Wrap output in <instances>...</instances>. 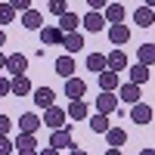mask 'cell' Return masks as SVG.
Segmentation results:
<instances>
[{"mask_svg": "<svg viewBox=\"0 0 155 155\" xmlns=\"http://www.w3.org/2000/svg\"><path fill=\"white\" fill-rule=\"evenodd\" d=\"M84 93H87V84L81 81V78H65V96L68 99H84Z\"/></svg>", "mask_w": 155, "mask_h": 155, "instance_id": "cell-14", "label": "cell"}, {"mask_svg": "<svg viewBox=\"0 0 155 155\" xmlns=\"http://www.w3.org/2000/svg\"><path fill=\"white\" fill-rule=\"evenodd\" d=\"M143 6H155V0H143Z\"/></svg>", "mask_w": 155, "mask_h": 155, "instance_id": "cell-42", "label": "cell"}, {"mask_svg": "<svg viewBox=\"0 0 155 155\" xmlns=\"http://www.w3.org/2000/svg\"><path fill=\"white\" fill-rule=\"evenodd\" d=\"M106 31H109V41L115 44V47H121V44H127L130 41V28L121 22V25H106Z\"/></svg>", "mask_w": 155, "mask_h": 155, "instance_id": "cell-12", "label": "cell"}, {"mask_svg": "<svg viewBox=\"0 0 155 155\" xmlns=\"http://www.w3.org/2000/svg\"><path fill=\"white\" fill-rule=\"evenodd\" d=\"M87 68L93 71V74H99L102 68H106V56H102V53H90L87 56Z\"/></svg>", "mask_w": 155, "mask_h": 155, "instance_id": "cell-28", "label": "cell"}, {"mask_svg": "<svg viewBox=\"0 0 155 155\" xmlns=\"http://www.w3.org/2000/svg\"><path fill=\"white\" fill-rule=\"evenodd\" d=\"M12 149H16V152H25V149H37V140H34V134H19L16 140H12Z\"/></svg>", "mask_w": 155, "mask_h": 155, "instance_id": "cell-24", "label": "cell"}, {"mask_svg": "<svg viewBox=\"0 0 155 155\" xmlns=\"http://www.w3.org/2000/svg\"><path fill=\"white\" fill-rule=\"evenodd\" d=\"M47 9L53 12V16H62V12L68 9V3H65V0H50V3H47Z\"/></svg>", "mask_w": 155, "mask_h": 155, "instance_id": "cell-30", "label": "cell"}, {"mask_svg": "<svg viewBox=\"0 0 155 155\" xmlns=\"http://www.w3.org/2000/svg\"><path fill=\"white\" fill-rule=\"evenodd\" d=\"M118 96H115V90H102V93L96 96V112L99 115H112V112H118Z\"/></svg>", "mask_w": 155, "mask_h": 155, "instance_id": "cell-3", "label": "cell"}, {"mask_svg": "<svg viewBox=\"0 0 155 155\" xmlns=\"http://www.w3.org/2000/svg\"><path fill=\"white\" fill-rule=\"evenodd\" d=\"M16 155H37V149H25V152H16Z\"/></svg>", "mask_w": 155, "mask_h": 155, "instance_id": "cell-39", "label": "cell"}, {"mask_svg": "<svg viewBox=\"0 0 155 155\" xmlns=\"http://www.w3.org/2000/svg\"><path fill=\"white\" fill-rule=\"evenodd\" d=\"M102 137H106V143H109L112 149H121V146L127 143V130H121V127H109Z\"/></svg>", "mask_w": 155, "mask_h": 155, "instance_id": "cell-21", "label": "cell"}, {"mask_svg": "<svg viewBox=\"0 0 155 155\" xmlns=\"http://www.w3.org/2000/svg\"><path fill=\"white\" fill-rule=\"evenodd\" d=\"M56 28H59L62 34L78 31V28H81V16H78V12H71V9H65V12L59 16V25H56Z\"/></svg>", "mask_w": 155, "mask_h": 155, "instance_id": "cell-13", "label": "cell"}, {"mask_svg": "<svg viewBox=\"0 0 155 155\" xmlns=\"http://www.w3.org/2000/svg\"><path fill=\"white\" fill-rule=\"evenodd\" d=\"M109 127H112V124H109V115H99V112H96L93 118H90V130H93V134H106Z\"/></svg>", "mask_w": 155, "mask_h": 155, "instance_id": "cell-27", "label": "cell"}, {"mask_svg": "<svg viewBox=\"0 0 155 155\" xmlns=\"http://www.w3.org/2000/svg\"><path fill=\"white\" fill-rule=\"evenodd\" d=\"M31 99H34L37 109H47L56 102V90L53 87H31Z\"/></svg>", "mask_w": 155, "mask_h": 155, "instance_id": "cell-5", "label": "cell"}, {"mask_svg": "<svg viewBox=\"0 0 155 155\" xmlns=\"http://www.w3.org/2000/svg\"><path fill=\"white\" fill-rule=\"evenodd\" d=\"M9 93H12V96H31V81H28V74H12V78H9Z\"/></svg>", "mask_w": 155, "mask_h": 155, "instance_id": "cell-9", "label": "cell"}, {"mask_svg": "<svg viewBox=\"0 0 155 155\" xmlns=\"http://www.w3.org/2000/svg\"><path fill=\"white\" fill-rule=\"evenodd\" d=\"M140 155H155V152H152V149H143V152H140Z\"/></svg>", "mask_w": 155, "mask_h": 155, "instance_id": "cell-43", "label": "cell"}, {"mask_svg": "<svg viewBox=\"0 0 155 155\" xmlns=\"http://www.w3.org/2000/svg\"><path fill=\"white\" fill-rule=\"evenodd\" d=\"M12 19H16V9H12L6 0H0V25H9Z\"/></svg>", "mask_w": 155, "mask_h": 155, "instance_id": "cell-29", "label": "cell"}, {"mask_svg": "<svg viewBox=\"0 0 155 155\" xmlns=\"http://www.w3.org/2000/svg\"><path fill=\"white\" fill-rule=\"evenodd\" d=\"M3 71H6L9 78H12V74H25V71H28V56H22V53H9Z\"/></svg>", "mask_w": 155, "mask_h": 155, "instance_id": "cell-4", "label": "cell"}, {"mask_svg": "<svg viewBox=\"0 0 155 155\" xmlns=\"http://www.w3.org/2000/svg\"><path fill=\"white\" fill-rule=\"evenodd\" d=\"M115 96L134 106V102H140V84H130V81H127V84H118V93H115Z\"/></svg>", "mask_w": 155, "mask_h": 155, "instance_id": "cell-16", "label": "cell"}, {"mask_svg": "<svg viewBox=\"0 0 155 155\" xmlns=\"http://www.w3.org/2000/svg\"><path fill=\"white\" fill-rule=\"evenodd\" d=\"M65 118H71V121H84V118H90V106H87V99H68Z\"/></svg>", "mask_w": 155, "mask_h": 155, "instance_id": "cell-8", "label": "cell"}, {"mask_svg": "<svg viewBox=\"0 0 155 155\" xmlns=\"http://www.w3.org/2000/svg\"><path fill=\"white\" fill-rule=\"evenodd\" d=\"M6 3L16 9V12H25V9H31V0H6Z\"/></svg>", "mask_w": 155, "mask_h": 155, "instance_id": "cell-32", "label": "cell"}, {"mask_svg": "<svg viewBox=\"0 0 155 155\" xmlns=\"http://www.w3.org/2000/svg\"><path fill=\"white\" fill-rule=\"evenodd\" d=\"M137 59H140V65H149L152 68V62H155V44H143L137 50Z\"/></svg>", "mask_w": 155, "mask_h": 155, "instance_id": "cell-25", "label": "cell"}, {"mask_svg": "<svg viewBox=\"0 0 155 155\" xmlns=\"http://www.w3.org/2000/svg\"><path fill=\"white\" fill-rule=\"evenodd\" d=\"M81 28H84V31H90V34H96V31H102V28H106V19H102V12H96V9H90L87 16L81 19Z\"/></svg>", "mask_w": 155, "mask_h": 155, "instance_id": "cell-10", "label": "cell"}, {"mask_svg": "<svg viewBox=\"0 0 155 155\" xmlns=\"http://www.w3.org/2000/svg\"><path fill=\"white\" fill-rule=\"evenodd\" d=\"M37 155H59V149H53V146H47L44 152H37Z\"/></svg>", "mask_w": 155, "mask_h": 155, "instance_id": "cell-36", "label": "cell"}, {"mask_svg": "<svg viewBox=\"0 0 155 155\" xmlns=\"http://www.w3.org/2000/svg\"><path fill=\"white\" fill-rule=\"evenodd\" d=\"M106 3H109V0H87V6H90V9H96V12L106 6Z\"/></svg>", "mask_w": 155, "mask_h": 155, "instance_id": "cell-35", "label": "cell"}, {"mask_svg": "<svg viewBox=\"0 0 155 155\" xmlns=\"http://www.w3.org/2000/svg\"><path fill=\"white\" fill-rule=\"evenodd\" d=\"M3 65H6V56H3V50H0V71H3Z\"/></svg>", "mask_w": 155, "mask_h": 155, "instance_id": "cell-40", "label": "cell"}, {"mask_svg": "<svg viewBox=\"0 0 155 155\" xmlns=\"http://www.w3.org/2000/svg\"><path fill=\"white\" fill-rule=\"evenodd\" d=\"M65 121H68V118H65V109H59L56 102L44 109V118H41V124H44V127L56 130V127H65Z\"/></svg>", "mask_w": 155, "mask_h": 155, "instance_id": "cell-1", "label": "cell"}, {"mask_svg": "<svg viewBox=\"0 0 155 155\" xmlns=\"http://www.w3.org/2000/svg\"><path fill=\"white\" fill-rule=\"evenodd\" d=\"M130 121L140 124V127L149 124L152 121V106H146V102H134V106H130Z\"/></svg>", "mask_w": 155, "mask_h": 155, "instance_id": "cell-11", "label": "cell"}, {"mask_svg": "<svg viewBox=\"0 0 155 155\" xmlns=\"http://www.w3.org/2000/svg\"><path fill=\"white\" fill-rule=\"evenodd\" d=\"M0 96H9V78L0 74Z\"/></svg>", "mask_w": 155, "mask_h": 155, "instance_id": "cell-34", "label": "cell"}, {"mask_svg": "<svg viewBox=\"0 0 155 155\" xmlns=\"http://www.w3.org/2000/svg\"><path fill=\"white\" fill-rule=\"evenodd\" d=\"M50 146H53V149H71V146H78L74 140H71V124L56 127V130L50 134Z\"/></svg>", "mask_w": 155, "mask_h": 155, "instance_id": "cell-2", "label": "cell"}, {"mask_svg": "<svg viewBox=\"0 0 155 155\" xmlns=\"http://www.w3.org/2000/svg\"><path fill=\"white\" fill-rule=\"evenodd\" d=\"M53 68H56V74H59V78H71V74H74V59H71V53L59 56V59L53 62Z\"/></svg>", "mask_w": 155, "mask_h": 155, "instance_id": "cell-19", "label": "cell"}, {"mask_svg": "<svg viewBox=\"0 0 155 155\" xmlns=\"http://www.w3.org/2000/svg\"><path fill=\"white\" fill-rule=\"evenodd\" d=\"M37 130H41V115L25 112L19 118V134H37Z\"/></svg>", "mask_w": 155, "mask_h": 155, "instance_id": "cell-15", "label": "cell"}, {"mask_svg": "<svg viewBox=\"0 0 155 155\" xmlns=\"http://www.w3.org/2000/svg\"><path fill=\"white\" fill-rule=\"evenodd\" d=\"M102 19H106V25H121L124 22V6L118 0H109V3L102 6Z\"/></svg>", "mask_w": 155, "mask_h": 155, "instance_id": "cell-6", "label": "cell"}, {"mask_svg": "<svg viewBox=\"0 0 155 155\" xmlns=\"http://www.w3.org/2000/svg\"><path fill=\"white\" fill-rule=\"evenodd\" d=\"M59 47H65L68 53H78V50H84V34L81 31H68V34H62V44Z\"/></svg>", "mask_w": 155, "mask_h": 155, "instance_id": "cell-17", "label": "cell"}, {"mask_svg": "<svg viewBox=\"0 0 155 155\" xmlns=\"http://www.w3.org/2000/svg\"><path fill=\"white\" fill-rule=\"evenodd\" d=\"M3 44H6V31L0 28V47H3Z\"/></svg>", "mask_w": 155, "mask_h": 155, "instance_id": "cell-41", "label": "cell"}, {"mask_svg": "<svg viewBox=\"0 0 155 155\" xmlns=\"http://www.w3.org/2000/svg\"><path fill=\"white\" fill-rule=\"evenodd\" d=\"M118 71H109V68H102L99 71V90H118Z\"/></svg>", "mask_w": 155, "mask_h": 155, "instance_id": "cell-23", "label": "cell"}, {"mask_svg": "<svg viewBox=\"0 0 155 155\" xmlns=\"http://www.w3.org/2000/svg\"><path fill=\"white\" fill-rule=\"evenodd\" d=\"M106 155H124V152H121V149H112V146H109V149H106Z\"/></svg>", "mask_w": 155, "mask_h": 155, "instance_id": "cell-38", "label": "cell"}, {"mask_svg": "<svg viewBox=\"0 0 155 155\" xmlns=\"http://www.w3.org/2000/svg\"><path fill=\"white\" fill-rule=\"evenodd\" d=\"M134 22L140 25V28H152V25H155V12H152V6H140V9H134Z\"/></svg>", "mask_w": 155, "mask_h": 155, "instance_id": "cell-22", "label": "cell"}, {"mask_svg": "<svg viewBox=\"0 0 155 155\" xmlns=\"http://www.w3.org/2000/svg\"><path fill=\"white\" fill-rule=\"evenodd\" d=\"M106 68H109V71H118V74H121V71L127 68V56L121 53V50H112V53L106 56Z\"/></svg>", "mask_w": 155, "mask_h": 155, "instance_id": "cell-18", "label": "cell"}, {"mask_svg": "<svg viewBox=\"0 0 155 155\" xmlns=\"http://www.w3.org/2000/svg\"><path fill=\"white\" fill-rule=\"evenodd\" d=\"M127 74H130V84H149V65H134L130 71H127Z\"/></svg>", "mask_w": 155, "mask_h": 155, "instance_id": "cell-26", "label": "cell"}, {"mask_svg": "<svg viewBox=\"0 0 155 155\" xmlns=\"http://www.w3.org/2000/svg\"><path fill=\"white\" fill-rule=\"evenodd\" d=\"M37 34H41V47H59L62 44V31L56 25H41Z\"/></svg>", "mask_w": 155, "mask_h": 155, "instance_id": "cell-7", "label": "cell"}, {"mask_svg": "<svg viewBox=\"0 0 155 155\" xmlns=\"http://www.w3.org/2000/svg\"><path fill=\"white\" fill-rule=\"evenodd\" d=\"M16 149H12V140L9 137H0V155H12Z\"/></svg>", "mask_w": 155, "mask_h": 155, "instance_id": "cell-33", "label": "cell"}, {"mask_svg": "<svg viewBox=\"0 0 155 155\" xmlns=\"http://www.w3.org/2000/svg\"><path fill=\"white\" fill-rule=\"evenodd\" d=\"M22 25H25L28 31H37V28L44 25V12H37L34 6H31V9H25V12H22Z\"/></svg>", "mask_w": 155, "mask_h": 155, "instance_id": "cell-20", "label": "cell"}, {"mask_svg": "<svg viewBox=\"0 0 155 155\" xmlns=\"http://www.w3.org/2000/svg\"><path fill=\"white\" fill-rule=\"evenodd\" d=\"M12 130V121H9V115H0V137H9Z\"/></svg>", "mask_w": 155, "mask_h": 155, "instance_id": "cell-31", "label": "cell"}, {"mask_svg": "<svg viewBox=\"0 0 155 155\" xmlns=\"http://www.w3.org/2000/svg\"><path fill=\"white\" fill-rule=\"evenodd\" d=\"M68 155H87V149H78V146H71V149H68Z\"/></svg>", "mask_w": 155, "mask_h": 155, "instance_id": "cell-37", "label": "cell"}]
</instances>
